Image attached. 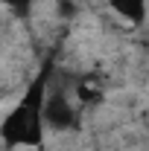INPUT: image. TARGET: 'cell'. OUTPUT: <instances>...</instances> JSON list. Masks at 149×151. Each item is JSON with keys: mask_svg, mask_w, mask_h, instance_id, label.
Listing matches in <instances>:
<instances>
[{"mask_svg": "<svg viewBox=\"0 0 149 151\" xmlns=\"http://www.w3.org/2000/svg\"><path fill=\"white\" fill-rule=\"evenodd\" d=\"M47 73L50 70H44L41 76H35L32 84L26 87V93L18 99V105L3 116V122H0V139L9 148H20V145L38 148L44 142L47 128H44L41 111H44V99H47V90H50Z\"/></svg>", "mask_w": 149, "mask_h": 151, "instance_id": "cell-1", "label": "cell"}, {"mask_svg": "<svg viewBox=\"0 0 149 151\" xmlns=\"http://www.w3.org/2000/svg\"><path fill=\"white\" fill-rule=\"evenodd\" d=\"M41 116H44V128H50V131H67V128H73V122H76V108L64 93L47 90Z\"/></svg>", "mask_w": 149, "mask_h": 151, "instance_id": "cell-2", "label": "cell"}, {"mask_svg": "<svg viewBox=\"0 0 149 151\" xmlns=\"http://www.w3.org/2000/svg\"><path fill=\"white\" fill-rule=\"evenodd\" d=\"M114 15H120L123 20H129L134 26H140L149 15V0H108Z\"/></svg>", "mask_w": 149, "mask_h": 151, "instance_id": "cell-3", "label": "cell"}, {"mask_svg": "<svg viewBox=\"0 0 149 151\" xmlns=\"http://www.w3.org/2000/svg\"><path fill=\"white\" fill-rule=\"evenodd\" d=\"M76 99H79L85 108H88V105H99V102H102V87H96V81L85 76V78L76 84Z\"/></svg>", "mask_w": 149, "mask_h": 151, "instance_id": "cell-4", "label": "cell"}, {"mask_svg": "<svg viewBox=\"0 0 149 151\" xmlns=\"http://www.w3.org/2000/svg\"><path fill=\"white\" fill-rule=\"evenodd\" d=\"M0 3H6V6H9V9H15V12H26L32 0H0Z\"/></svg>", "mask_w": 149, "mask_h": 151, "instance_id": "cell-5", "label": "cell"}, {"mask_svg": "<svg viewBox=\"0 0 149 151\" xmlns=\"http://www.w3.org/2000/svg\"><path fill=\"white\" fill-rule=\"evenodd\" d=\"M58 6H61V9H58V15H73V3H70V0H61Z\"/></svg>", "mask_w": 149, "mask_h": 151, "instance_id": "cell-6", "label": "cell"}]
</instances>
